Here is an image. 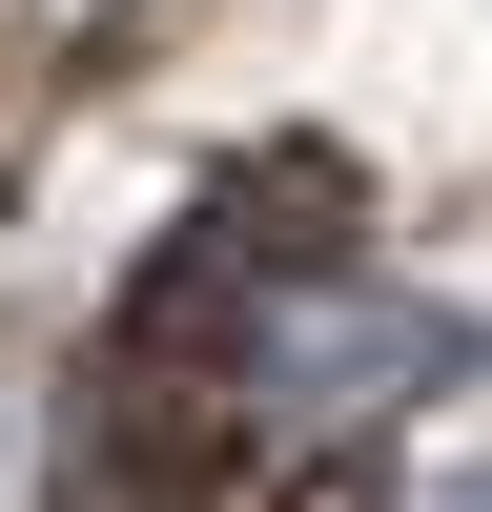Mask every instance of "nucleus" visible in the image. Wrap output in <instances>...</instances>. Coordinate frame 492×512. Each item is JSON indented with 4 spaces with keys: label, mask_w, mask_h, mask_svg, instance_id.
<instances>
[{
    "label": "nucleus",
    "mask_w": 492,
    "mask_h": 512,
    "mask_svg": "<svg viewBox=\"0 0 492 512\" xmlns=\"http://www.w3.org/2000/svg\"><path fill=\"white\" fill-rule=\"evenodd\" d=\"M451 512H492V472H472V492H451Z\"/></svg>",
    "instance_id": "obj_1"
}]
</instances>
